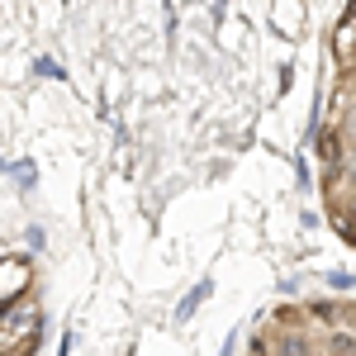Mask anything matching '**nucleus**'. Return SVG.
Segmentation results:
<instances>
[{"mask_svg":"<svg viewBox=\"0 0 356 356\" xmlns=\"http://www.w3.org/2000/svg\"><path fill=\"white\" fill-rule=\"evenodd\" d=\"M332 53H337V62H352L356 67V19L337 24V33H332Z\"/></svg>","mask_w":356,"mask_h":356,"instance_id":"f257e3e1","label":"nucleus"},{"mask_svg":"<svg viewBox=\"0 0 356 356\" xmlns=\"http://www.w3.org/2000/svg\"><path fill=\"white\" fill-rule=\"evenodd\" d=\"M275 356H304V342H300V337H280Z\"/></svg>","mask_w":356,"mask_h":356,"instance_id":"f03ea898","label":"nucleus"},{"mask_svg":"<svg viewBox=\"0 0 356 356\" xmlns=\"http://www.w3.org/2000/svg\"><path fill=\"white\" fill-rule=\"evenodd\" d=\"M323 162H337V138H323Z\"/></svg>","mask_w":356,"mask_h":356,"instance_id":"7ed1b4c3","label":"nucleus"},{"mask_svg":"<svg viewBox=\"0 0 356 356\" xmlns=\"http://www.w3.org/2000/svg\"><path fill=\"white\" fill-rule=\"evenodd\" d=\"M337 356H356V352H352V347H337Z\"/></svg>","mask_w":356,"mask_h":356,"instance_id":"20e7f679","label":"nucleus"},{"mask_svg":"<svg viewBox=\"0 0 356 356\" xmlns=\"http://www.w3.org/2000/svg\"><path fill=\"white\" fill-rule=\"evenodd\" d=\"M352 166H356V162H352Z\"/></svg>","mask_w":356,"mask_h":356,"instance_id":"39448f33","label":"nucleus"}]
</instances>
